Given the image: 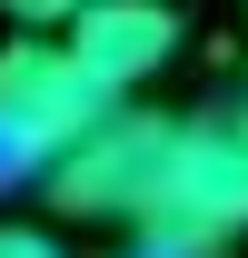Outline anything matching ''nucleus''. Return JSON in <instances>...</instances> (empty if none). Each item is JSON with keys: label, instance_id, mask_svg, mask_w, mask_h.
Segmentation results:
<instances>
[{"label": "nucleus", "instance_id": "obj_3", "mask_svg": "<svg viewBox=\"0 0 248 258\" xmlns=\"http://www.w3.org/2000/svg\"><path fill=\"white\" fill-rule=\"evenodd\" d=\"M179 40H189L179 0H90V10L60 30V50L90 70L109 99H129V90H149L159 70L179 60Z\"/></svg>", "mask_w": 248, "mask_h": 258}, {"label": "nucleus", "instance_id": "obj_1", "mask_svg": "<svg viewBox=\"0 0 248 258\" xmlns=\"http://www.w3.org/2000/svg\"><path fill=\"white\" fill-rule=\"evenodd\" d=\"M99 119H109V90H99L90 70L70 60L60 40L10 30V50H0V179H40Z\"/></svg>", "mask_w": 248, "mask_h": 258}, {"label": "nucleus", "instance_id": "obj_5", "mask_svg": "<svg viewBox=\"0 0 248 258\" xmlns=\"http://www.w3.org/2000/svg\"><path fill=\"white\" fill-rule=\"evenodd\" d=\"M0 258H70V248H60L40 219H0Z\"/></svg>", "mask_w": 248, "mask_h": 258}, {"label": "nucleus", "instance_id": "obj_6", "mask_svg": "<svg viewBox=\"0 0 248 258\" xmlns=\"http://www.w3.org/2000/svg\"><path fill=\"white\" fill-rule=\"evenodd\" d=\"M228 129H238V149H248V99H228Z\"/></svg>", "mask_w": 248, "mask_h": 258}, {"label": "nucleus", "instance_id": "obj_2", "mask_svg": "<svg viewBox=\"0 0 248 258\" xmlns=\"http://www.w3.org/2000/svg\"><path fill=\"white\" fill-rule=\"evenodd\" d=\"M169 139H179V119H169V109L109 99V119H99L80 149H60V159L40 169V189H50V209H60V219L139 228V219L159 209V179H169Z\"/></svg>", "mask_w": 248, "mask_h": 258}, {"label": "nucleus", "instance_id": "obj_4", "mask_svg": "<svg viewBox=\"0 0 248 258\" xmlns=\"http://www.w3.org/2000/svg\"><path fill=\"white\" fill-rule=\"evenodd\" d=\"M0 10H10V30H40V40H60L70 20L90 10V0H0Z\"/></svg>", "mask_w": 248, "mask_h": 258}]
</instances>
